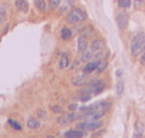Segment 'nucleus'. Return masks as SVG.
Here are the masks:
<instances>
[{"label": "nucleus", "instance_id": "1", "mask_svg": "<svg viewBox=\"0 0 145 138\" xmlns=\"http://www.w3.org/2000/svg\"><path fill=\"white\" fill-rule=\"evenodd\" d=\"M129 51L132 57H139V54L145 51V33L144 31H139L138 34L132 37L131 44H129Z\"/></svg>", "mask_w": 145, "mask_h": 138}, {"label": "nucleus", "instance_id": "2", "mask_svg": "<svg viewBox=\"0 0 145 138\" xmlns=\"http://www.w3.org/2000/svg\"><path fill=\"white\" fill-rule=\"evenodd\" d=\"M104 90H105V83H104V80L95 78V80H91V81L81 90V93H91V94H94V95H98V94H101Z\"/></svg>", "mask_w": 145, "mask_h": 138}, {"label": "nucleus", "instance_id": "3", "mask_svg": "<svg viewBox=\"0 0 145 138\" xmlns=\"http://www.w3.org/2000/svg\"><path fill=\"white\" fill-rule=\"evenodd\" d=\"M86 19H87V14H86L84 10H81V9H72V10L68 12V14L65 17V22L68 24H80Z\"/></svg>", "mask_w": 145, "mask_h": 138}, {"label": "nucleus", "instance_id": "4", "mask_svg": "<svg viewBox=\"0 0 145 138\" xmlns=\"http://www.w3.org/2000/svg\"><path fill=\"white\" fill-rule=\"evenodd\" d=\"M128 20H129V14L127 12V9H122L118 14H117V26L120 30H125L128 27Z\"/></svg>", "mask_w": 145, "mask_h": 138}, {"label": "nucleus", "instance_id": "5", "mask_svg": "<svg viewBox=\"0 0 145 138\" xmlns=\"http://www.w3.org/2000/svg\"><path fill=\"white\" fill-rule=\"evenodd\" d=\"M105 47H107V43H105V40H104V39H94V40H93V43H91V46H90V48H91L93 51L105 50Z\"/></svg>", "mask_w": 145, "mask_h": 138}, {"label": "nucleus", "instance_id": "6", "mask_svg": "<svg viewBox=\"0 0 145 138\" xmlns=\"http://www.w3.org/2000/svg\"><path fill=\"white\" fill-rule=\"evenodd\" d=\"M87 48H88V40H87V37L84 34L78 36L77 37V50H78V53H83Z\"/></svg>", "mask_w": 145, "mask_h": 138}, {"label": "nucleus", "instance_id": "7", "mask_svg": "<svg viewBox=\"0 0 145 138\" xmlns=\"http://www.w3.org/2000/svg\"><path fill=\"white\" fill-rule=\"evenodd\" d=\"M86 81H87V76H86V73L84 74H77V76H74L71 78V84L72 86H84L86 84Z\"/></svg>", "mask_w": 145, "mask_h": 138}, {"label": "nucleus", "instance_id": "8", "mask_svg": "<svg viewBox=\"0 0 145 138\" xmlns=\"http://www.w3.org/2000/svg\"><path fill=\"white\" fill-rule=\"evenodd\" d=\"M98 63H100V60H97V58L87 61V64H86V67H84V73H88V74H90V73L95 71V68L98 67Z\"/></svg>", "mask_w": 145, "mask_h": 138}, {"label": "nucleus", "instance_id": "9", "mask_svg": "<svg viewBox=\"0 0 145 138\" xmlns=\"http://www.w3.org/2000/svg\"><path fill=\"white\" fill-rule=\"evenodd\" d=\"M63 135L67 137V138H77V137H83V135H84V131L74 128V129H68V131H65Z\"/></svg>", "mask_w": 145, "mask_h": 138}, {"label": "nucleus", "instance_id": "10", "mask_svg": "<svg viewBox=\"0 0 145 138\" xmlns=\"http://www.w3.org/2000/svg\"><path fill=\"white\" fill-rule=\"evenodd\" d=\"M60 36H61V40L67 41V40H71L72 31H71V29H70L68 26H64V27L61 29V31H60Z\"/></svg>", "mask_w": 145, "mask_h": 138}, {"label": "nucleus", "instance_id": "11", "mask_svg": "<svg viewBox=\"0 0 145 138\" xmlns=\"http://www.w3.org/2000/svg\"><path fill=\"white\" fill-rule=\"evenodd\" d=\"M16 7L22 13H27L29 12V3L26 2V0H16Z\"/></svg>", "mask_w": 145, "mask_h": 138}, {"label": "nucleus", "instance_id": "12", "mask_svg": "<svg viewBox=\"0 0 145 138\" xmlns=\"http://www.w3.org/2000/svg\"><path fill=\"white\" fill-rule=\"evenodd\" d=\"M27 127H29L30 129H39V128L41 127V122H40L37 118L30 117V118L27 120Z\"/></svg>", "mask_w": 145, "mask_h": 138}, {"label": "nucleus", "instance_id": "13", "mask_svg": "<svg viewBox=\"0 0 145 138\" xmlns=\"http://www.w3.org/2000/svg\"><path fill=\"white\" fill-rule=\"evenodd\" d=\"M60 68H67L70 67V57H68V53H63L61 54V58H60Z\"/></svg>", "mask_w": 145, "mask_h": 138}, {"label": "nucleus", "instance_id": "14", "mask_svg": "<svg viewBox=\"0 0 145 138\" xmlns=\"http://www.w3.org/2000/svg\"><path fill=\"white\" fill-rule=\"evenodd\" d=\"M93 57H94V51L90 48H87V50H84L83 53H81V61H90V60H93Z\"/></svg>", "mask_w": 145, "mask_h": 138}, {"label": "nucleus", "instance_id": "15", "mask_svg": "<svg viewBox=\"0 0 145 138\" xmlns=\"http://www.w3.org/2000/svg\"><path fill=\"white\" fill-rule=\"evenodd\" d=\"M108 67V60L107 58H103V60H100V63H98V67L95 68V73L97 74H101L105 68Z\"/></svg>", "mask_w": 145, "mask_h": 138}, {"label": "nucleus", "instance_id": "16", "mask_svg": "<svg viewBox=\"0 0 145 138\" xmlns=\"http://www.w3.org/2000/svg\"><path fill=\"white\" fill-rule=\"evenodd\" d=\"M34 5H36L37 10L41 12V13H44L47 10V2L46 0H34Z\"/></svg>", "mask_w": 145, "mask_h": 138}, {"label": "nucleus", "instance_id": "17", "mask_svg": "<svg viewBox=\"0 0 145 138\" xmlns=\"http://www.w3.org/2000/svg\"><path fill=\"white\" fill-rule=\"evenodd\" d=\"M115 91H117V97H122V93H124V81L120 80V78H118V81H117Z\"/></svg>", "mask_w": 145, "mask_h": 138}, {"label": "nucleus", "instance_id": "18", "mask_svg": "<svg viewBox=\"0 0 145 138\" xmlns=\"http://www.w3.org/2000/svg\"><path fill=\"white\" fill-rule=\"evenodd\" d=\"M57 124H58V125H61V127H64V125L70 124L68 115H67V114H64V115H60V117L57 118Z\"/></svg>", "mask_w": 145, "mask_h": 138}, {"label": "nucleus", "instance_id": "19", "mask_svg": "<svg viewBox=\"0 0 145 138\" xmlns=\"http://www.w3.org/2000/svg\"><path fill=\"white\" fill-rule=\"evenodd\" d=\"M117 3H118V6H120L121 9H128V7H131V5H132L131 0H117Z\"/></svg>", "mask_w": 145, "mask_h": 138}, {"label": "nucleus", "instance_id": "20", "mask_svg": "<svg viewBox=\"0 0 145 138\" xmlns=\"http://www.w3.org/2000/svg\"><path fill=\"white\" fill-rule=\"evenodd\" d=\"M107 57H108V53H105L104 50L94 51V58H97V60H103V58H107Z\"/></svg>", "mask_w": 145, "mask_h": 138}, {"label": "nucleus", "instance_id": "21", "mask_svg": "<svg viewBox=\"0 0 145 138\" xmlns=\"http://www.w3.org/2000/svg\"><path fill=\"white\" fill-rule=\"evenodd\" d=\"M9 124H10V127H13L16 131H22V124H19L17 121H14V120L9 118Z\"/></svg>", "mask_w": 145, "mask_h": 138}, {"label": "nucleus", "instance_id": "22", "mask_svg": "<svg viewBox=\"0 0 145 138\" xmlns=\"http://www.w3.org/2000/svg\"><path fill=\"white\" fill-rule=\"evenodd\" d=\"M137 131H138V132H135V134H134V137H137V138H138V137H142V132H144V127H142V124H141L139 121L137 122Z\"/></svg>", "mask_w": 145, "mask_h": 138}, {"label": "nucleus", "instance_id": "23", "mask_svg": "<svg viewBox=\"0 0 145 138\" xmlns=\"http://www.w3.org/2000/svg\"><path fill=\"white\" fill-rule=\"evenodd\" d=\"M5 16H6V6L3 5V6H0V24L3 23V19H5Z\"/></svg>", "mask_w": 145, "mask_h": 138}, {"label": "nucleus", "instance_id": "24", "mask_svg": "<svg viewBox=\"0 0 145 138\" xmlns=\"http://www.w3.org/2000/svg\"><path fill=\"white\" fill-rule=\"evenodd\" d=\"M58 6H60V0H50V9L51 10L58 9Z\"/></svg>", "mask_w": 145, "mask_h": 138}, {"label": "nucleus", "instance_id": "25", "mask_svg": "<svg viewBox=\"0 0 145 138\" xmlns=\"http://www.w3.org/2000/svg\"><path fill=\"white\" fill-rule=\"evenodd\" d=\"M93 95L94 94H91V93H81V101H88Z\"/></svg>", "mask_w": 145, "mask_h": 138}, {"label": "nucleus", "instance_id": "26", "mask_svg": "<svg viewBox=\"0 0 145 138\" xmlns=\"http://www.w3.org/2000/svg\"><path fill=\"white\" fill-rule=\"evenodd\" d=\"M145 0H134V9H139Z\"/></svg>", "mask_w": 145, "mask_h": 138}, {"label": "nucleus", "instance_id": "27", "mask_svg": "<svg viewBox=\"0 0 145 138\" xmlns=\"http://www.w3.org/2000/svg\"><path fill=\"white\" fill-rule=\"evenodd\" d=\"M68 110H70V111H77V110H78V104H77V103H71V104L68 105Z\"/></svg>", "mask_w": 145, "mask_h": 138}, {"label": "nucleus", "instance_id": "28", "mask_svg": "<svg viewBox=\"0 0 145 138\" xmlns=\"http://www.w3.org/2000/svg\"><path fill=\"white\" fill-rule=\"evenodd\" d=\"M139 64L141 65H145V51H142L139 54Z\"/></svg>", "mask_w": 145, "mask_h": 138}, {"label": "nucleus", "instance_id": "29", "mask_svg": "<svg viewBox=\"0 0 145 138\" xmlns=\"http://www.w3.org/2000/svg\"><path fill=\"white\" fill-rule=\"evenodd\" d=\"M51 111H53V112H61L63 110H61L60 105H53V107H51Z\"/></svg>", "mask_w": 145, "mask_h": 138}, {"label": "nucleus", "instance_id": "30", "mask_svg": "<svg viewBox=\"0 0 145 138\" xmlns=\"http://www.w3.org/2000/svg\"><path fill=\"white\" fill-rule=\"evenodd\" d=\"M37 115H39L40 118H46V115H47V112H46L44 110H39V112H37Z\"/></svg>", "mask_w": 145, "mask_h": 138}, {"label": "nucleus", "instance_id": "31", "mask_svg": "<svg viewBox=\"0 0 145 138\" xmlns=\"http://www.w3.org/2000/svg\"><path fill=\"white\" fill-rule=\"evenodd\" d=\"M115 76H117V78H121V76H122V70H121V68H118V70L115 71Z\"/></svg>", "mask_w": 145, "mask_h": 138}, {"label": "nucleus", "instance_id": "32", "mask_svg": "<svg viewBox=\"0 0 145 138\" xmlns=\"http://www.w3.org/2000/svg\"><path fill=\"white\" fill-rule=\"evenodd\" d=\"M78 63H80V61H78V60H76V61H74V64H71L70 67H71V68H74L76 65H78Z\"/></svg>", "mask_w": 145, "mask_h": 138}]
</instances>
